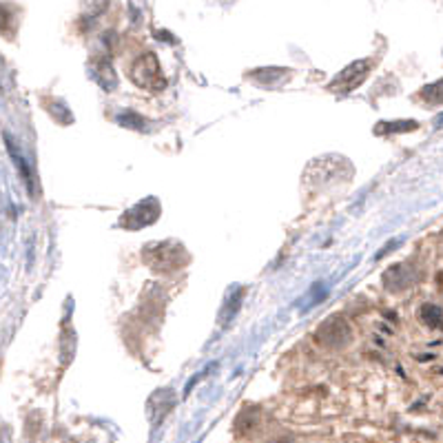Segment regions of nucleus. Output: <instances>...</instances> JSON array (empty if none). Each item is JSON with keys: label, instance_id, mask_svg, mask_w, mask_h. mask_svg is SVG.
Masks as SVG:
<instances>
[{"label": "nucleus", "instance_id": "2", "mask_svg": "<svg viewBox=\"0 0 443 443\" xmlns=\"http://www.w3.org/2000/svg\"><path fill=\"white\" fill-rule=\"evenodd\" d=\"M131 78L140 87L162 89L164 87V78H162V71H160L156 54H144V56L137 58L133 63V67H131Z\"/></svg>", "mask_w": 443, "mask_h": 443}, {"label": "nucleus", "instance_id": "3", "mask_svg": "<svg viewBox=\"0 0 443 443\" xmlns=\"http://www.w3.org/2000/svg\"><path fill=\"white\" fill-rule=\"evenodd\" d=\"M5 142H7V149H9L11 158L16 160V166H18V171L23 173V177H25V182H27L29 191H32V173H29V169H27V162H25V158H23V156H18V149H16V144L11 142V137H9V135H5Z\"/></svg>", "mask_w": 443, "mask_h": 443}, {"label": "nucleus", "instance_id": "1", "mask_svg": "<svg viewBox=\"0 0 443 443\" xmlns=\"http://www.w3.org/2000/svg\"><path fill=\"white\" fill-rule=\"evenodd\" d=\"M375 67V60L373 58H366V60H357V63L348 65L337 78H335L328 89L335 91V94H350L353 89H357L366 78H368L370 69Z\"/></svg>", "mask_w": 443, "mask_h": 443}, {"label": "nucleus", "instance_id": "4", "mask_svg": "<svg viewBox=\"0 0 443 443\" xmlns=\"http://www.w3.org/2000/svg\"><path fill=\"white\" fill-rule=\"evenodd\" d=\"M421 315L425 317V322H430L432 328H439V324H441V311H439L437 306H432V304H428V306H423Z\"/></svg>", "mask_w": 443, "mask_h": 443}]
</instances>
